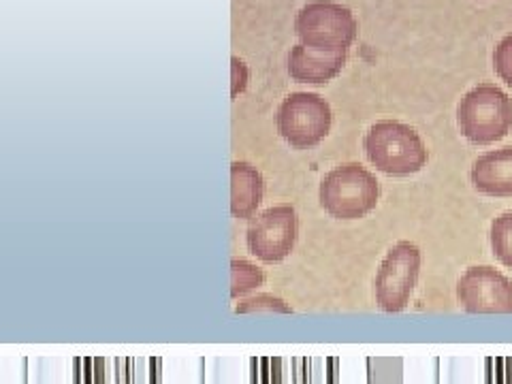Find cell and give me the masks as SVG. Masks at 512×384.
I'll return each instance as SVG.
<instances>
[{"label":"cell","instance_id":"6da1fadb","mask_svg":"<svg viewBox=\"0 0 512 384\" xmlns=\"http://www.w3.org/2000/svg\"><path fill=\"white\" fill-rule=\"evenodd\" d=\"M363 148L367 160L387 175L408 178L427 165V148L412 126L395 120H382L365 133Z\"/></svg>","mask_w":512,"mask_h":384},{"label":"cell","instance_id":"7a4b0ae2","mask_svg":"<svg viewBox=\"0 0 512 384\" xmlns=\"http://www.w3.org/2000/svg\"><path fill=\"white\" fill-rule=\"evenodd\" d=\"M318 199L335 220H359L376 210L380 186L374 173L359 163H344L331 169L320 182Z\"/></svg>","mask_w":512,"mask_h":384},{"label":"cell","instance_id":"3957f363","mask_svg":"<svg viewBox=\"0 0 512 384\" xmlns=\"http://www.w3.org/2000/svg\"><path fill=\"white\" fill-rule=\"evenodd\" d=\"M457 124L461 135L474 146L504 139L512 128L510 96L493 84L472 88L457 105Z\"/></svg>","mask_w":512,"mask_h":384},{"label":"cell","instance_id":"277c9868","mask_svg":"<svg viewBox=\"0 0 512 384\" xmlns=\"http://www.w3.org/2000/svg\"><path fill=\"white\" fill-rule=\"evenodd\" d=\"M359 24L352 11L331 0H314L303 7L295 18L299 43L318 52L348 54L357 39Z\"/></svg>","mask_w":512,"mask_h":384},{"label":"cell","instance_id":"5b68a950","mask_svg":"<svg viewBox=\"0 0 512 384\" xmlns=\"http://www.w3.org/2000/svg\"><path fill=\"white\" fill-rule=\"evenodd\" d=\"M331 124L329 103L312 92L288 94L278 109V133L297 150L318 146L329 135Z\"/></svg>","mask_w":512,"mask_h":384},{"label":"cell","instance_id":"8992f818","mask_svg":"<svg viewBox=\"0 0 512 384\" xmlns=\"http://www.w3.org/2000/svg\"><path fill=\"white\" fill-rule=\"evenodd\" d=\"M421 274V250L410 242L395 244L384 256L374 280L376 303L382 312H402L410 303Z\"/></svg>","mask_w":512,"mask_h":384},{"label":"cell","instance_id":"52a82bcc","mask_svg":"<svg viewBox=\"0 0 512 384\" xmlns=\"http://www.w3.org/2000/svg\"><path fill=\"white\" fill-rule=\"evenodd\" d=\"M299 233L297 212L291 205L269 207L256 216L246 233L248 250L263 263H280L293 252Z\"/></svg>","mask_w":512,"mask_h":384},{"label":"cell","instance_id":"ba28073f","mask_svg":"<svg viewBox=\"0 0 512 384\" xmlns=\"http://www.w3.org/2000/svg\"><path fill=\"white\" fill-rule=\"evenodd\" d=\"M457 299L470 314H512V282L489 265L470 267L457 282Z\"/></svg>","mask_w":512,"mask_h":384},{"label":"cell","instance_id":"9c48e42d","mask_svg":"<svg viewBox=\"0 0 512 384\" xmlns=\"http://www.w3.org/2000/svg\"><path fill=\"white\" fill-rule=\"evenodd\" d=\"M346 58L348 54L318 52L299 43L288 54V75L301 84H327L342 73Z\"/></svg>","mask_w":512,"mask_h":384},{"label":"cell","instance_id":"30bf717a","mask_svg":"<svg viewBox=\"0 0 512 384\" xmlns=\"http://www.w3.org/2000/svg\"><path fill=\"white\" fill-rule=\"evenodd\" d=\"M470 180L480 195L512 197V146L478 156Z\"/></svg>","mask_w":512,"mask_h":384},{"label":"cell","instance_id":"8fae6325","mask_svg":"<svg viewBox=\"0 0 512 384\" xmlns=\"http://www.w3.org/2000/svg\"><path fill=\"white\" fill-rule=\"evenodd\" d=\"M265 195L263 175L256 167L235 160L231 165V214L237 220H248L259 210Z\"/></svg>","mask_w":512,"mask_h":384},{"label":"cell","instance_id":"7c38bea8","mask_svg":"<svg viewBox=\"0 0 512 384\" xmlns=\"http://www.w3.org/2000/svg\"><path fill=\"white\" fill-rule=\"evenodd\" d=\"M265 274L254 263L246 259H233L231 261V297L239 299L242 295L254 291V288L263 286Z\"/></svg>","mask_w":512,"mask_h":384},{"label":"cell","instance_id":"4fadbf2b","mask_svg":"<svg viewBox=\"0 0 512 384\" xmlns=\"http://www.w3.org/2000/svg\"><path fill=\"white\" fill-rule=\"evenodd\" d=\"M489 239L495 259L512 269V212H504L493 220Z\"/></svg>","mask_w":512,"mask_h":384},{"label":"cell","instance_id":"5bb4252c","mask_svg":"<svg viewBox=\"0 0 512 384\" xmlns=\"http://www.w3.org/2000/svg\"><path fill=\"white\" fill-rule=\"evenodd\" d=\"M237 314H259V312H269V314H293V308L280 297L274 295H256L250 299H244L237 303L235 308Z\"/></svg>","mask_w":512,"mask_h":384},{"label":"cell","instance_id":"9a60e30c","mask_svg":"<svg viewBox=\"0 0 512 384\" xmlns=\"http://www.w3.org/2000/svg\"><path fill=\"white\" fill-rule=\"evenodd\" d=\"M493 69L506 86L512 88V35H506L493 52Z\"/></svg>","mask_w":512,"mask_h":384},{"label":"cell","instance_id":"2e32d148","mask_svg":"<svg viewBox=\"0 0 512 384\" xmlns=\"http://www.w3.org/2000/svg\"><path fill=\"white\" fill-rule=\"evenodd\" d=\"M248 86V67L237 56L231 58V96L237 99Z\"/></svg>","mask_w":512,"mask_h":384}]
</instances>
